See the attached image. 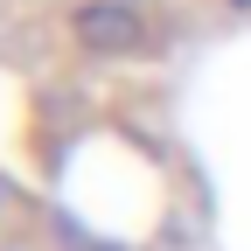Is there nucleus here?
<instances>
[{
  "label": "nucleus",
  "mask_w": 251,
  "mask_h": 251,
  "mask_svg": "<svg viewBox=\"0 0 251 251\" xmlns=\"http://www.w3.org/2000/svg\"><path fill=\"white\" fill-rule=\"evenodd\" d=\"M77 28H84V42H105V49H112V42H133V28H140V21H133V14H119V7H84Z\"/></svg>",
  "instance_id": "obj_1"
}]
</instances>
